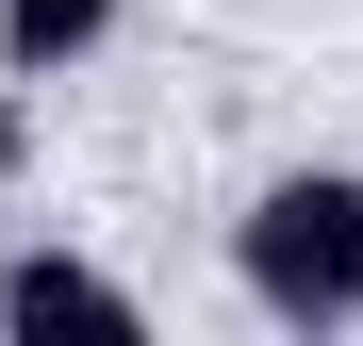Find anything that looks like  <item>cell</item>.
Listing matches in <instances>:
<instances>
[{"label":"cell","mask_w":363,"mask_h":346,"mask_svg":"<svg viewBox=\"0 0 363 346\" xmlns=\"http://www.w3.org/2000/svg\"><path fill=\"white\" fill-rule=\"evenodd\" d=\"M17 149H33V115H17V99H0V165H17Z\"/></svg>","instance_id":"277c9868"},{"label":"cell","mask_w":363,"mask_h":346,"mask_svg":"<svg viewBox=\"0 0 363 346\" xmlns=\"http://www.w3.org/2000/svg\"><path fill=\"white\" fill-rule=\"evenodd\" d=\"M0 330H149V297L83 248H17L0 264Z\"/></svg>","instance_id":"7a4b0ae2"},{"label":"cell","mask_w":363,"mask_h":346,"mask_svg":"<svg viewBox=\"0 0 363 346\" xmlns=\"http://www.w3.org/2000/svg\"><path fill=\"white\" fill-rule=\"evenodd\" d=\"M116 33V0H0V83H67Z\"/></svg>","instance_id":"3957f363"},{"label":"cell","mask_w":363,"mask_h":346,"mask_svg":"<svg viewBox=\"0 0 363 346\" xmlns=\"http://www.w3.org/2000/svg\"><path fill=\"white\" fill-rule=\"evenodd\" d=\"M231 264L281 330H347L363 313V165H297L231 214Z\"/></svg>","instance_id":"6da1fadb"}]
</instances>
